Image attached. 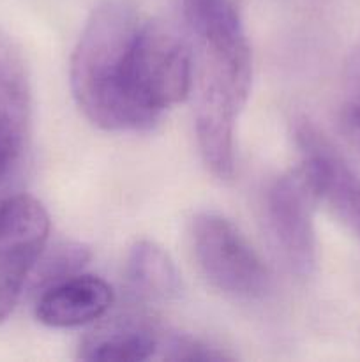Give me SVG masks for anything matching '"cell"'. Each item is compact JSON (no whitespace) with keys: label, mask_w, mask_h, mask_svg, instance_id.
<instances>
[{"label":"cell","mask_w":360,"mask_h":362,"mask_svg":"<svg viewBox=\"0 0 360 362\" xmlns=\"http://www.w3.org/2000/svg\"><path fill=\"white\" fill-rule=\"evenodd\" d=\"M320 204L302 168L277 177L267 191L270 232L292 271L309 276L316 267V232L313 214Z\"/></svg>","instance_id":"7"},{"label":"cell","mask_w":360,"mask_h":362,"mask_svg":"<svg viewBox=\"0 0 360 362\" xmlns=\"http://www.w3.org/2000/svg\"><path fill=\"white\" fill-rule=\"evenodd\" d=\"M342 131L360 151V103L349 105L342 113Z\"/></svg>","instance_id":"15"},{"label":"cell","mask_w":360,"mask_h":362,"mask_svg":"<svg viewBox=\"0 0 360 362\" xmlns=\"http://www.w3.org/2000/svg\"><path fill=\"white\" fill-rule=\"evenodd\" d=\"M30 81L20 49L0 32V204L23 173L30 131Z\"/></svg>","instance_id":"6"},{"label":"cell","mask_w":360,"mask_h":362,"mask_svg":"<svg viewBox=\"0 0 360 362\" xmlns=\"http://www.w3.org/2000/svg\"><path fill=\"white\" fill-rule=\"evenodd\" d=\"M335 214L342 221L348 223L355 232L360 233V177L355 180V184L348 191V194L341 202V205L335 209Z\"/></svg>","instance_id":"14"},{"label":"cell","mask_w":360,"mask_h":362,"mask_svg":"<svg viewBox=\"0 0 360 362\" xmlns=\"http://www.w3.org/2000/svg\"><path fill=\"white\" fill-rule=\"evenodd\" d=\"M184 11L201 49L240 52L249 48L240 0H184Z\"/></svg>","instance_id":"10"},{"label":"cell","mask_w":360,"mask_h":362,"mask_svg":"<svg viewBox=\"0 0 360 362\" xmlns=\"http://www.w3.org/2000/svg\"><path fill=\"white\" fill-rule=\"evenodd\" d=\"M251 85L224 73L200 69L196 98V138L207 168L217 179L229 180L235 172V124Z\"/></svg>","instance_id":"5"},{"label":"cell","mask_w":360,"mask_h":362,"mask_svg":"<svg viewBox=\"0 0 360 362\" xmlns=\"http://www.w3.org/2000/svg\"><path fill=\"white\" fill-rule=\"evenodd\" d=\"M193 59L186 41L162 21L141 23L129 60V92L154 126L166 108L189 95Z\"/></svg>","instance_id":"2"},{"label":"cell","mask_w":360,"mask_h":362,"mask_svg":"<svg viewBox=\"0 0 360 362\" xmlns=\"http://www.w3.org/2000/svg\"><path fill=\"white\" fill-rule=\"evenodd\" d=\"M140 27L133 0H104L92 11L71 57L74 101L102 129L152 127L129 92V60Z\"/></svg>","instance_id":"1"},{"label":"cell","mask_w":360,"mask_h":362,"mask_svg":"<svg viewBox=\"0 0 360 362\" xmlns=\"http://www.w3.org/2000/svg\"><path fill=\"white\" fill-rule=\"evenodd\" d=\"M90 258V247L81 243H73V240L56 243L49 250L44 247L34 271H32V276H34L32 288H34L35 296H39L56 283H62L66 279L81 274Z\"/></svg>","instance_id":"12"},{"label":"cell","mask_w":360,"mask_h":362,"mask_svg":"<svg viewBox=\"0 0 360 362\" xmlns=\"http://www.w3.org/2000/svg\"><path fill=\"white\" fill-rule=\"evenodd\" d=\"M48 233L49 216L35 198L16 193L0 204V324L16 308Z\"/></svg>","instance_id":"4"},{"label":"cell","mask_w":360,"mask_h":362,"mask_svg":"<svg viewBox=\"0 0 360 362\" xmlns=\"http://www.w3.org/2000/svg\"><path fill=\"white\" fill-rule=\"evenodd\" d=\"M127 286L138 300L164 303L180 292V276L169 255L152 240H138L126 265Z\"/></svg>","instance_id":"11"},{"label":"cell","mask_w":360,"mask_h":362,"mask_svg":"<svg viewBox=\"0 0 360 362\" xmlns=\"http://www.w3.org/2000/svg\"><path fill=\"white\" fill-rule=\"evenodd\" d=\"M157 354L161 359L175 362H212L233 359L232 354L189 334H161Z\"/></svg>","instance_id":"13"},{"label":"cell","mask_w":360,"mask_h":362,"mask_svg":"<svg viewBox=\"0 0 360 362\" xmlns=\"http://www.w3.org/2000/svg\"><path fill=\"white\" fill-rule=\"evenodd\" d=\"M112 304L113 290L104 279L78 274L39 293L35 317L48 327H80L99 320Z\"/></svg>","instance_id":"8"},{"label":"cell","mask_w":360,"mask_h":362,"mask_svg":"<svg viewBox=\"0 0 360 362\" xmlns=\"http://www.w3.org/2000/svg\"><path fill=\"white\" fill-rule=\"evenodd\" d=\"M159 334L141 318H120L83 339L78 357L90 362H143L157 356Z\"/></svg>","instance_id":"9"},{"label":"cell","mask_w":360,"mask_h":362,"mask_svg":"<svg viewBox=\"0 0 360 362\" xmlns=\"http://www.w3.org/2000/svg\"><path fill=\"white\" fill-rule=\"evenodd\" d=\"M194 258L214 288L239 299H256L268 290L267 267L246 237L217 212H200L191 225Z\"/></svg>","instance_id":"3"}]
</instances>
